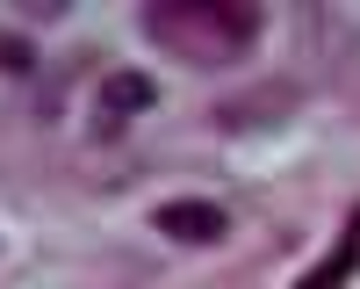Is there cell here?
Here are the masks:
<instances>
[{"mask_svg": "<svg viewBox=\"0 0 360 289\" xmlns=\"http://www.w3.org/2000/svg\"><path fill=\"white\" fill-rule=\"evenodd\" d=\"M137 29L180 66H238V58H252L266 8H252V0H152V8H137Z\"/></svg>", "mask_w": 360, "mask_h": 289, "instance_id": "1", "label": "cell"}, {"mask_svg": "<svg viewBox=\"0 0 360 289\" xmlns=\"http://www.w3.org/2000/svg\"><path fill=\"white\" fill-rule=\"evenodd\" d=\"M152 231L173 246H224L231 239V210L224 202H209V195H173L152 210Z\"/></svg>", "mask_w": 360, "mask_h": 289, "instance_id": "2", "label": "cell"}, {"mask_svg": "<svg viewBox=\"0 0 360 289\" xmlns=\"http://www.w3.org/2000/svg\"><path fill=\"white\" fill-rule=\"evenodd\" d=\"M152 102H159V80L152 73H108L94 87V137H115L130 116H144Z\"/></svg>", "mask_w": 360, "mask_h": 289, "instance_id": "3", "label": "cell"}, {"mask_svg": "<svg viewBox=\"0 0 360 289\" xmlns=\"http://www.w3.org/2000/svg\"><path fill=\"white\" fill-rule=\"evenodd\" d=\"M353 275H360V210H353V217L339 224V239H332V253H324V260H317L310 275H295L288 289H346Z\"/></svg>", "mask_w": 360, "mask_h": 289, "instance_id": "4", "label": "cell"}, {"mask_svg": "<svg viewBox=\"0 0 360 289\" xmlns=\"http://www.w3.org/2000/svg\"><path fill=\"white\" fill-rule=\"evenodd\" d=\"M0 73L29 80V73H37V44H29V37H0Z\"/></svg>", "mask_w": 360, "mask_h": 289, "instance_id": "5", "label": "cell"}]
</instances>
